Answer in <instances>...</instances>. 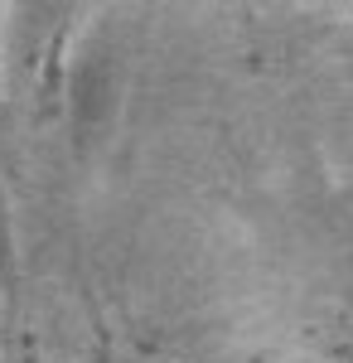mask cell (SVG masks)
<instances>
[{
  "label": "cell",
  "instance_id": "1",
  "mask_svg": "<svg viewBox=\"0 0 353 363\" xmlns=\"http://www.w3.org/2000/svg\"><path fill=\"white\" fill-rule=\"evenodd\" d=\"M63 112L78 155L107 140L111 112H116V54L102 34H92L63 68Z\"/></svg>",
  "mask_w": 353,
  "mask_h": 363
},
{
  "label": "cell",
  "instance_id": "2",
  "mask_svg": "<svg viewBox=\"0 0 353 363\" xmlns=\"http://www.w3.org/2000/svg\"><path fill=\"white\" fill-rule=\"evenodd\" d=\"M10 286H15V228H10V203L0 189V315L10 306Z\"/></svg>",
  "mask_w": 353,
  "mask_h": 363
},
{
  "label": "cell",
  "instance_id": "3",
  "mask_svg": "<svg viewBox=\"0 0 353 363\" xmlns=\"http://www.w3.org/2000/svg\"><path fill=\"white\" fill-rule=\"evenodd\" d=\"M97 363H111V359H97Z\"/></svg>",
  "mask_w": 353,
  "mask_h": 363
}]
</instances>
